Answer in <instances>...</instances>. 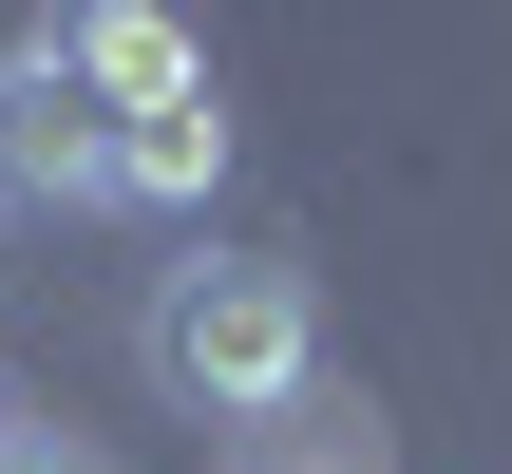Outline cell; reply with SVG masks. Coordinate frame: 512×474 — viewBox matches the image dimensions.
I'll list each match as a JSON object with an SVG mask.
<instances>
[{"label":"cell","mask_w":512,"mask_h":474,"mask_svg":"<svg viewBox=\"0 0 512 474\" xmlns=\"http://www.w3.org/2000/svg\"><path fill=\"white\" fill-rule=\"evenodd\" d=\"M0 209H114V114L57 38H0Z\"/></svg>","instance_id":"cell-2"},{"label":"cell","mask_w":512,"mask_h":474,"mask_svg":"<svg viewBox=\"0 0 512 474\" xmlns=\"http://www.w3.org/2000/svg\"><path fill=\"white\" fill-rule=\"evenodd\" d=\"M0 474H114L95 437H57V418H0Z\"/></svg>","instance_id":"cell-5"},{"label":"cell","mask_w":512,"mask_h":474,"mask_svg":"<svg viewBox=\"0 0 512 474\" xmlns=\"http://www.w3.org/2000/svg\"><path fill=\"white\" fill-rule=\"evenodd\" d=\"M133 361H152L171 418H304V399H323V304H304V266H266V247H190V266L152 285Z\"/></svg>","instance_id":"cell-1"},{"label":"cell","mask_w":512,"mask_h":474,"mask_svg":"<svg viewBox=\"0 0 512 474\" xmlns=\"http://www.w3.org/2000/svg\"><path fill=\"white\" fill-rule=\"evenodd\" d=\"M57 57H76L95 114H171V95H209V57H190L171 19H57Z\"/></svg>","instance_id":"cell-4"},{"label":"cell","mask_w":512,"mask_h":474,"mask_svg":"<svg viewBox=\"0 0 512 474\" xmlns=\"http://www.w3.org/2000/svg\"><path fill=\"white\" fill-rule=\"evenodd\" d=\"M266 474H380V418L361 437H304V456H266Z\"/></svg>","instance_id":"cell-6"},{"label":"cell","mask_w":512,"mask_h":474,"mask_svg":"<svg viewBox=\"0 0 512 474\" xmlns=\"http://www.w3.org/2000/svg\"><path fill=\"white\" fill-rule=\"evenodd\" d=\"M209 190H228V95L114 114V209H209Z\"/></svg>","instance_id":"cell-3"}]
</instances>
